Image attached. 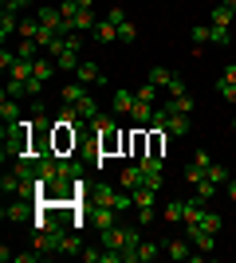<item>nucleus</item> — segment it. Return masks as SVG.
<instances>
[{
	"label": "nucleus",
	"mask_w": 236,
	"mask_h": 263,
	"mask_svg": "<svg viewBox=\"0 0 236 263\" xmlns=\"http://www.w3.org/2000/svg\"><path fill=\"white\" fill-rule=\"evenodd\" d=\"M35 149V122L20 118V122H4V161L32 154Z\"/></svg>",
	"instance_id": "1"
},
{
	"label": "nucleus",
	"mask_w": 236,
	"mask_h": 263,
	"mask_svg": "<svg viewBox=\"0 0 236 263\" xmlns=\"http://www.w3.org/2000/svg\"><path fill=\"white\" fill-rule=\"evenodd\" d=\"M90 40H99V44H114V40H118V28H114V24L102 16V20L90 28Z\"/></svg>",
	"instance_id": "11"
},
{
	"label": "nucleus",
	"mask_w": 236,
	"mask_h": 263,
	"mask_svg": "<svg viewBox=\"0 0 236 263\" xmlns=\"http://www.w3.org/2000/svg\"><path fill=\"white\" fill-rule=\"evenodd\" d=\"M169 95H189V87H185V79H173V83H169Z\"/></svg>",
	"instance_id": "39"
},
{
	"label": "nucleus",
	"mask_w": 236,
	"mask_h": 263,
	"mask_svg": "<svg viewBox=\"0 0 236 263\" xmlns=\"http://www.w3.org/2000/svg\"><path fill=\"white\" fill-rule=\"evenodd\" d=\"M166 255H169V259H193V243H189V236H185V240H169L166 243Z\"/></svg>",
	"instance_id": "12"
},
{
	"label": "nucleus",
	"mask_w": 236,
	"mask_h": 263,
	"mask_svg": "<svg viewBox=\"0 0 236 263\" xmlns=\"http://www.w3.org/2000/svg\"><path fill=\"white\" fill-rule=\"evenodd\" d=\"M118 216H122V212H114L111 204H90V220L99 224V232L114 228V224H118Z\"/></svg>",
	"instance_id": "7"
},
{
	"label": "nucleus",
	"mask_w": 236,
	"mask_h": 263,
	"mask_svg": "<svg viewBox=\"0 0 236 263\" xmlns=\"http://www.w3.org/2000/svg\"><path fill=\"white\" fill-rule=\"evenodd\" d=\"M157 95H161V87H154L150 79H146V87H138V99L142 102H157Z\"/></svg>",
	"instance_id": "30"
},
{
	"label": "nucleus",
	"mask_w": 236,
	"mask_h": 263,
	"mask_svg": "<svg viewBox=\"0 0 236 263\" xmlns=\"http://www.w3.org/2000/svg\"><path fill=\"white\" fill-rule=\"evenodd\" d=\"M79 8H95V0H75Z\"/></svg>",
	"instance_id": "42"
},
{
	"label": "nucleus",
	"mask_w": 236,
	"mask_h": 263,
	"mask_svg": "<svg viewBox=\"0 0 236 263\" xmlns=\"http://www.w3.org/2000/svg\"><path fill=\"white\" fill-rule=\"evenodd\" d=\"M75 145H79V126L56 122V126H51V149H56V154H75Z\"/></svg>",
	"instance_id": "3"
},
{
	"label": "nucleus",
	"mask_w": 236,
	"mask_h": 263,
	"mask_svg": "<svg viewBox=\"0 0 236 263\" xmlns=\"http://www.w3.org/2000/svg\"><path fill=\"white\" fill-rule=\"evenodd\" d=\"M59 252H63V255H79V252H83V243H79L75 232H63V236H59Z\"/></svg>",
	"instance_id": "20"
},
{
	"label": "nucleus",
	"mask_w": 236,
	"mask_h": 263,
	"mask_svg": "<svg viewBox=\"0 0 236 263\" xmlns=\"http://www.w3.org/2000/svg\"><path fill=\"white\" fill-rule=\"evenodd\" d=\"M130 118H134V126L150 130V126H154V118H157V106H154V102H142V99H138L134 110H130Z\"/></svg>",
	"instance_id": "8"
},
{
	"label": "nucleus",
	"mask_w": 236,
	"mask_h": 263,
	"mask_svg": "<svg viewBox=\"0 0 236 263\" xmlns=\"http://www.w3.org/2000/svg\"><path fill=\"white\" fill-rule=\"evenodd\" d=\"M16 55H20V59H40V44H35V40H20Z\"/></svg>",
	"instance_id": "26"
},
{
	"label": "nucleus",
	"mask_w": 236,
	"mask_h": 263,
	"mask_svg": "<svg viewBox=\"0 0 236 263\" xmlns=\"http://www.w3.org/2000/svg\"><path fill=\"white\" fill-rule=\"evenodd\" d=\"M134 102H138V90H122V87H118L111 95V110H114V114H130Z\"/></svg>",
	"instance_id": "9"
},
{
	"label": "nucleus",
	"mask_w": 236,
	"mask_h": 263,
	"mask_svg": "<svg viewBox=\"0 0 236 263\" xmlns=\"http://www.w3.org/2000/svg\"><path fill=\"white\" fill-rule=\"evenodd\" d=\"M79 255H83V259H87V263H99V259H102V248H99V252H95V248H83V252H79Z\"/></svg>",
	"instance_id": "38"
},
{
	"label": "nucleus",
	"mask_w": 236,
	"mask_h": 263,
	"mask_svg": "<svg viewBox=\"0 0 236 263\" xmlns=\"http://www.w3.org/2000/svg\"><path fill=\"white\" fill-rule=\"evenodd\" d=\"M134 40H138V28H134V20L118 24V44H134Z\"/></svg>",
	"instance_id": "27"
},
{
	"label": "nucleus",
	"mask_w": 236,
	"mask_h": 263,
	"mask_svg": "<svg viewBox=\"0 0 236 263\" xmlns=\"http://www.w3.org/2000/svg\"><path fill=\"white\" fill-rule=\"evenodd\" d=\"M232 130H236V122H232Z\"/></svg>",
	"instance_id": "45"
},
{
	"label": "nucleus",
	"mask_w": 236,
	"mask_h": 263,
	"mask_svg": "<svg viewBox=\"0 0 236 263\" xmlns=\"http://www.w3.org/2000/svg\"><path fill=\"white\" fill-rule=\"evenodd\" d=\"M35 259H44L40 248H35V252H20V255H16V263H35Z\"/></svg>",
	"instance_id": "35"
},
{
	"label": "nucleus",
	"mask_w": 236,
	"mask_h": 263,
	"mask_svg": "<svg viewBox=\"0 0 236 263\" xmlns=\"http://www.w3.org/2000/svg\"><path fill=\"white\" fill-rule=\"evenodd\" d=\"M106 20H111V24H114V28H118V24H126V12H122V8H118V4H114V8H111V12H106Z\"/></svg>",
	"instance_id": "34"
},
{
	"label": "nucleus",
	"mask_w": 236,
	"mask_h": 263,
	"mask_svg": "<svg viewBox=\"0 0 236 263\" xmlns=\"http://www.w3.org/2000/svg\"><path fill=\"white\" fill-rule=\"evenodd\" d=\"M221 79H228V83H236V63H228V67H225V75H221Z\"/></svg>",
	"instance_id": "40"
},
{
	"label": "nucleus",
	"mask_w": 236,
	"mask_h": 263,
	"mask_svg": "<svg viewBox=\"0 0 236 263\" xmlns=\"http://www.w3.org/2000/svg\"><path fill=\"white\" fill-rule=\"evenodd\" d=\"M134 193V209H150V204H157V189L142 185V189H130Z\"/></svg>",
	"instance_id": "18"
},
{
	"label": "nucleus",
	"mask_w": 236,
	"mask_h": 263,
	"mask_svg": "<svg viewBox=\"0 0 236 263\" xmlns=\"http://www.w3.org/2000/svg\"><path fill=\"white\" fill-rule=\"evenodd\" d=\"M161 216H166V220H185V200H169Z\"/></svg>",
	"instance_id": "28"
},
{
	"label": "nucleus",
	"mask_w": 236,
	"mask_h": 263,
	"mask_svg": "<svg viewBox=\"0 0 236 263\" xmlns=\"http://www.w3.org/2000/svg\"><path fill=\"white\" fill-rule=\"evenodd\" d=\"M59 12H63V16H67V20H75V12H79V4H75V0H63V4H59Z\"/></svg>",
	"instance_id": "36"
},
{
	"label": "nucleus",
	"mask_w": 236,
	"mask_h": 263,
	"mask_svg": "<svg viewBox=\"0 0 236 263\" xmlns=\"http://www.w3.org/2000/svg\"><path fill=\"white\" fill-rule=\"evenodd\" d=\"M40 90H44V79H28V83H24V95H28V99H40Z\"/></svg>",
	"instance_id": "31"
},
{
	"label": "nucleus",
	"mask_w": 236,
	"mask_h": 263,
	"mask_svg": "<svg viewBox=\"0 0 236 263\" xmlns=\"http://www.w3.org/2000/svg\"><path fill=\"white\" fill-rule=\"evenodd\" d=\"M56 71H59L56 59H35V79H44V83H47V79L56 75Z\"/></svg>",
	"instance_id": "23"
},
{
	"label": "nucleus",
	"mask_w": 236,
	"mask_h": 263,
	"mask_svg": "<svg viewBox=\"0 0 236 263\" xmlns=\"http://www.w3.org/2000/svg\"><path fill=\"white\" fill-rule=\"evenodd\" d=\"M193 165H201V169H209V165H213V157L205 154V149H197V154H193Z\"/></svg>",
	"instance_id": "37"
},
{
	"label": "nucleus",
	"mask_w": 236,
	"mask_h": 263,
	"mask_svg": "<svg viewBox=\"0 0 236 263\" xmlns=\"http://www.w3.org/2000/svg\"><path fill=\"white\" fill-rule=\"evenodd\" d=\"M185 236H189V243L197 248V252H213L216 248V232L201 228V224H185Z\"/></svg>",
	"instance_id": "4"
},
{
	"label": "nucleus",
	"mask_w": 236,
	"mask_h": 263,
	"mask_svg": "<svg viewBox=\"0 0 236 263\" xmlns=\"http://www.w3.org/2000/svg\"><path fill=\"white\" fill-rule=\"evenodd\" d=\"M173 71H169V67H150V83H154V87H161V90H169V83H173Z\"/></svg>",
	"instance_id": "19"
},
{
	"label": "nucleus",
	"mask_w": 236,
	"mask_h": 263,
	"mask_svg": "<svg viewBox=\"0 0 236 263\" xmlns=\"http://www.w3.org/2000/svg\"><path fill=\"white\" fill-rule=\"evenodd\" d=\"M20 40H35V44H40V35H44V24L35 20V16H28V20H20Z\"/></svg>",
	"instance_id": "15"
},
{
	"label": "nucleus",
	"mask_w": 236,
	"mask_h": 263,
	"mask_svg": "<svg viewBox=\"0 0 236 263\" xmlns=\"http://www.w3.org/2000/svg\"><path fill=\"white\" fill-rule=\"evenodd\" d=\"M75 83H83V87H102V83H106V71H102L99 63H79Z\"/></svg>",
	"instance_id": "5"
},
{
	"label": "nucleus",
	"mask_w": 236,
	"mask_h": 263,
	"mask_svg": "<svg viewBox=\"0 0 236 263\" xmlns=\"http://www.w3.org/2000/svg\"><path fill=\"white\" fill-rule=\"evenodd\" d=\"M228 200H236V181H228Z\"/></svg>",
	"instance_id": "41"
},
{
	"label": "nucleus",
	"mask_w": 236,
	"mask_h": 263,
	"mask_svg": "<svg viewBox=\"0 0 236 263\" xmlns=\"http://www.w3.org/2000/svg\"><path fill=\"white\" fill-rule=\"evenodd\" d=\"M90 204H111L114 212H130L134 209V193H122V189H111V185H99L90 189Z\"/></svg>",
	"instance_id": "2"
},
{
	"label": "nucleus",
	"mask_w": 236,
	"mask_h": 263,
	"mask_svg": "<svg viewBox=\"0 0 236 263\" xmlns=\"http://www.w3.org/2000/svg\"><path fill=\"white\" fill-rule=\"evenodd\" d=\"M221 4H228V8H236V0H221Z\"/></svg>",
	"instance_id": "43"
},
{
	"label": "nucleus",
	"mask_w": 236,
	"mask_h": 263,
	"mask_svg": "<svg viewBox=\"0 0 236 263\" xmlns=\"http://www.w3.org/2000/svg\"><path fill=\"white\" fill-rule=\"evenodd\" d=\"M71 24H75V32H90V28L99 24V16H95V8H79Z\"/></svg>",
	"instance_id": "17"
},
{
	"label": "nucleus",
	"mask_w": 236,
	"mask_h": 263,
	"mask_svg": "<svg viewBox=\"0 0 236 263\" xmlns=\"http://www.w3.org/2000/svg\"><path fill=\"white\" fill-rule=\"evenodd\" d=\"M0 4H4V8H8V4H12V0H0Z\"/></svg>",
	"instance_id": "44"
},
{
	"label": "nucleus",
	"mask_w": 236,
	"mask_h": 263,
	"mask_svg": "<svg viewBox=\"0 0 236 263\" xmlns=\"http://www.w3.org/2000/svg\"><path fill=\"white\" fill-rule=\"evenodd\" d=\"M161 252H166L161 243H150V240H142V248H138V263H150V259H157Z\"/></svg>",
	"instance_id": "22"
},
{
	"label": "nucleus",
	"mask_w": 236,
	"mask_h": 263,
	"mask_svg": "<svg viewBox=\"0 0 236 263\" xmlns=\"http://www.w3.org/2000/svg\"><path fill=\"white\" fill-rule=\"evenodd\" d=\"M193 47H213V24H193Z\"/></svg>",
	"instance_id": "16"
},
{
	"label": "nucleus",
	"mask_w": 236,
	"mask_h": 263,
	"mask_svg": "<svg viewBox=\"0 0 236 263\" xmlns=\"http://www.w3.org/2000/svg\"><path fill=\"white\" fill-rule=\"evenodd\" d=\"M20 32V16H16V12H0V40H4V44H8V35H16Z\"/></svg>",
	"instance_id": "14"
},
{
	"label": "nucleus",
	"mask_w": 236,
	"mask_h": 263,
	"mask_svg": "<svg viewBox=\"0 0 236 263\" xmlns=\"http://www.w3.org/2000/svg\"><path fill=\"white\" fill-rule=\"evenodd\" d=\"M0 118H4V122H20V106H16V99H12V95H4V99H0Z\"/></svg>",
	"instance_id": "21"
},
{
	"label": "nucleus",
	"mask_w": 236,
	"mask_h": 263,
	"mask_svg": "<svg viewBox=\"0 0 236 263\" xmlns=\"http://www.w3.org/2000/svg\"><path fill=\"white\" fill-rule=\"evenodd\" d=\"M205 177H209V181H213V185H221V189H225L228 185V169H225V165H209V173H205Z\"/></svg>",
	"instance_id": "24"
},
{
	"label": "nucleus",
	"mask_w": 236,
	"mask_h": 263,
	"mask_svg": "<svg viewBox=\"0 0 236 263\" xmlns=\"http://www.w3.org/2000/svg\"><path fill=\"white\" fill-rule=\"evenodd\" d=\"M157 220V209L150 204V209H138V224H154Z\"/></svg>",
	"instance_id": "33"
},
{
	"label": "nucleus",
	"mask_w": 236,
	"mask_h": 263,
	"mask_svg": "<svg viewBox=\"0 0 236 263\" xmlns=\"http://www.w3.org/2000/svg\"><path fill=\"white\" fill-rule=\"evenodd\" d=\"M193 189H197V197H201V200H213V197H216V189H221V185H213L209 177H201V181H197Z\"/></svg>",
	"instance_id": "25"
},
{
	"label": "nucleus",
	"mask_w": 236,
	"mask_h": 263,
	"mask_svg": "<svg viewBox=\"0 0 236 263\" xmlns=\"http://www.w3.org/2000/svg\"><path fill=\"white\" fill-rule=\"evenodd\" d=\"M216 95L225 102H236V83H228V79H216Z\"/></svg>",
	"instance_id": "29"
},
{
	"label": "nucleus",
	"mask_w": 236,
	"mask_h": 263,
	"mask_svg": "<svg viewBox=\"0 0 236 263\" xmlns=\"http://www.w3.org/2000/svg\"><path fill=\"white\" fill-rule=\"evenodd\" d=\"M193 130V114H177V110H166V134L173 138H185Z\"/></svg>",
	"instance_id": "6"
},
{
	"label": "nucleus",
	"mask_w": 236,
	"mask_h": 263,
	"mask_svg": "<svg viewBox=\"0 0 236 263\" xmlns=\"http://www.w3.org/2000/svg\"><path fill=\"white\" fill-rule=\"evenodd\" d=\"M166 110H177V114H193V110H197V102H193V95H166Z\"/></svg>",
	"instance_id": "13"
},
{
	"label": "nucleus",
	"mask_w": 236,
	"mask_h": 263,
	"mask_svg": "<svg viewBox=\"0 0 236 263\" xmlns=\"http://www.w3.org/2000/svg\"><path fill=\"white\" fill-rule=\"evenodd\" d=\"M232 20H236V8L213 4V12H209V24H213V28H232Z\"/></svg>",
	"instance_id": "10"
},
{
	"label": "nucleus",
	"mask_w": 236,
	"mask_h": 263,
	"mask_svg": "<svg viewBox=\"0 0 236 263\" xmlns=\"http://www.w3.org/2000/svg\"><path fill=\"white\" fill-rule=\"evenodd\" d=\"M16 59H20V55H16V51H8V47L0 51V67H4V71H12V67H16Z\"/></svg>",
	"instance_id": "32"
}]
</instances>
